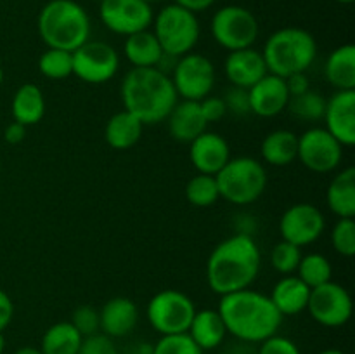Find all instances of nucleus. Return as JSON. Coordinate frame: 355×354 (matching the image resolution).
I'll return each instance as SVG.
<instances>
[{"label":"nucleus","mask_w":355,"mask_h":354,"mask_svg":"<svg viewBox=\"0 0 355 354\" xmlns=\"http://www.w3.org/2000/svg\"><path fill=\"white\" fill-rule=\"evenodd\" d=\"M262 255L250 233H236L211 250L207 262V283L217 295L245 290L259 278Z\"/></svg>","instance_id":"obj_1"},{"label":"nucleus","mask_w":355,"mask_h":354,"mask_svg":"<svg viewBox=\"0 0 355 354\" xmlns=\"http://www.w3.org/2000/svg\"><path fill=\"white\" fill-rule=\"evenodd\" d=\"M217 311L224 319L227 333L245 344L263 342L276 335L283 323V316L269 295L252 288L222 295Z\"/></svg>","instance_id":"obj_2"},{"label":"nucleus","mask_w":355,"mask_h":354,"mask_svg":"<svg viewBox=\"0 0 355 354\" xmlns=\"http://www.w3.org/2000/svg\"><path fill=\"white\" fill-rule=\"evenodd\" d=\"M123 108L144 125H156L166 120L179 96L170 75L158 68H132L120 85Z\"/></svg>","instance_id":"obj_3"},{"label":"nucleus","mask_w":355,"mask_h":354,"mask_svg":"<svg viewBox=\"0 0 355 354\" xmlns=\"http://www.w3.org/2000/svg\"><path fill=\"white\" fill-rule=\"evenodd\" d=\"M38 35L47 49L73 52L90 38V17L75 0H51L37 17Z\"/></svg>","instance_id":"obj_4"},{"label":"nucleus","mask_w":355,"mask_h":354,"mask_svg":"<svg viewBox=\"0 0 355 354\" xmlns=\"http://www.w3.org/2000/svg\"><path fill=\"white\" fill-rule=\"evenodd\" d=\"M318 44L311 31L304 28L288 26L274 31L263 45V61L270 75L286 76L305 73L314 62Z\"/></svg>","instance_id":"obj_5"},{"label":"nucleus","mask_w":355,"mask_h":354,"mask_svg":"<svg viewBox=\"0 0 355 354\" xmlns=\"http://www.w3.org/2000/svg\"><path fill=\"white\" fill-rule=\"evenodd\" d=\"M220 198L232 205H250L259 200L267 187L266 167L252 156L231 158L215 176Z\"/></svg>","instance_id":"obj_6"},{"label":"nucleus","mask_w":355,"mask_h":354,"mask_svg":"<svg viewBox=\"0 0 355 354\" xmlns=\"http://www.w3.org/2000/svg\"><path fill=\"white\" fill-rule=\"evenodd\" d=\"M153 26L162 51L172 58H182L193 52L200 40L201 30L196 14L177 3L163 7L153 19Z\"/></svg>","instance_id":"obj_7"},{"label":"nucleus","mask_w":355,"mask_h":354,"mask_svg":"<svg viewBox=\"0 0 355 354\" xmlns=\"http://www.w3.org/2000/svg\"><path fill=\"white\" fill-rule=\"evenodd\" d=\"M196 312L193 298L175 288H166L153 295L148 302L149 325L159 335L187 333Z\"/></svg>","instance_id":"obj_8"},{"label":"nucleus","mask_w":355,"mask_h":354,"mask_svg":"<svg viewBox=\"0 0 355 354\" xmlns=\"http://www.w3.org/2000/svg\"><path fill=\"white\" fill-rule=\"evenodd\" d=\"M210 31L220 47L232 52L253 47L260 28L252 10L243 6H225L211 17Z\"/></svg>","instance_id":"obj_9"},{"label":"nucleus","mask_w":355,"mask_h":354,"mask_svg":"<svg viewBox=\"0 0 355 354\" xmlns=\"http://www.w3.org/2000/svg\"><path fill=\"white\" fill-rule=\"evenodd\" d=\"M172 83L177 96L186 101L205 99L215 87V66L207 56L189 52L177 59L172 69Z\"/></svg>","instance_id":"obj_10"},{"label":"nucleus","mask_w":355,"mask_h":354,"mask_svg":"<svg viewBox=\"0 0 355 354\" xmlns=\"http://www.w3.org/2000/svg\"><path fill=\"white\" fill-rule=\"evenodd\" d=\"M73 56V75L92 85L106 83L116 75L120 68V56L113 45L103 40H87Z\"/></svg>","instance_id":"obj_11"},{"label":"nucleus","mask_w":355,"mask_h":354,"mask_svg":"<svg viewBox=\"0 0 355 354\" xmlns=\"http://www.w3.org/2000/svg\"><path fill=\"white\" fill-rule=\"evenodd\" d=\"M352 297L349 290L335 281L311 288L307 309L315 323L326 328H340L352 318Z\"/></svg>","instance_id":"obj_12"},{"label":"nucleus","mask_w":355,"mask_h":354,"mask_svg":"<svg viewBox=\"0 0 355 354\" xmlns=\"http://www.w3.org/2000/svg\"><path fill=\"white\" fill-rule=\"evenodd\" d=\"M343 158V146L324 127H312L298 135L297 160L315 174H328L338 169Z\"/></svg>","instance_id":"obj_13"},{"label":"nucleus","mask_w":355,"mask_h":354,"mask_svg":"<svg viewBox=\"0 0 355 354\" xmlns=\"http://www.w3.org/2000/svg\"><path fill=\"white\" fill-rule=\"evenodd\" d=\"M99 17L107 30L128 37L149 30L155 14L146 0H101Z\"/></svg>","instance_id":"obj_14"},{"label":"nucleus","mask_w":355,"mask_h":354,"mask_svg":"<svg viewBox=\"0 0 355 354\" xmlns=\"http://www.w3.org/2000/svg\"><path fill=\"white\" fill-rule=\"evenodd\" d=\"M324 215L312 203L291 205L279 219L281 238L300 248L318 242L324 233Z\"/></svg>","instance_id":"obj_15"},{"label":"nucleus","mask_w":355,"mask_h":354,"mask_svg":"<svg viewBox=\"0 0 355 354\" xmlns=\"http://www.w3.org/2000/svg\"><path fill=\"white\" fill-rule=\"evenodd\" d=\"M326 130L343 146L355 144V90H336L326 99Z\"/></svg>","instance_id":"obj_16"},{"label":"nucleus","mask_w":355,"mask_h":354,"mask_svg":"<svg viewBox=\"0 0 355 354\" xmlns=\"http://www.w3.org/2000/svg\"><path fill=\"white\" fill-rule=\"evenodd\" d=\"M250 110L262 118H274L283 113L290 103V92L284 78L267 73L262 80L248 89Z\"/></svg>","instance_id":"obj_17"},{"label":"nucleus","mask_w":355,"mask_h":354,"mask_svg":"<svg viewBox=\"0 0 355 354\" xmlns=\"http://www.w3.org/2000/svg\"><path fill=\"white\" fill-rule=\"evenodd\" d=\"M189 144V160L198 174L217 176L222 167L231 160L229 142L215 132H203Z\"/></svg>","instance_id":"obj_18"},{"label":"nucleus","mask_w":355,"mask_h":354,"mask_svg":"<svg viewBox=\"0 0 355 354\" xmlns=\"http://www.w3.org/2000/svg\"><path fill=\"white\" fill-rule=\"evenodd\" d=\"M224 71L229 82L241 89H250L269 73L262 52L253 47L229 52L224 62Z\"/></svg>","instance_id":"obj_19"},{"label":"nucleus","mask_w":355,"mask_h":354,"mask_svg":"<svg viewBox=\"0 0 355 354\" xmlns=\"http://www.w3.org/2000/svg\"><path fill=\"white\" fill-rule=\"evenodd\" d=\"M101 332L111 339L127 337L137 326L139 309L128 297H113L99 311Z\"/></svg>","instance_id":"obj_20"},{"label":"nucleus","mask_w":355,"mask_h":354,"mask_svg":"<svg viewBox=\"0 0 355 354\" xmlns=\"http://www.w3.org/2000/svg\"><path fill=\"white\" fill-rule=\"evenodd\" d=\"M168 121V132L175 141L191 142L207 132V120L198 101H177L175 106L166 117Z\"/></svg>","instance_id":"obj_21"},{"label":"nucleus","mask_w":355,"mask_h":354,"mask_svg":"<svg viewBox=\"0 0 355 354\" xmlns=\"http://www.w3.org/2000/svg\"><path fill=\"white\" fill-rule=\"evenodd\" d=\"M309 295L311 288L297 274H286L274 285L269 297L284 318V316H297L304 312L307 309Z\"/></svg>","instance_id":"obj_22"},{"label":"nucleus","mask_w":355,"mask_h":354,"mask_svg":"<svg viewBox=\"0 0 355 354\" xmlns=\"http://www.w3.org/2000/svg\"><path fill=\"white\" fill-rule=\"evenodd\" d=\"M187 335L201 351H211L224 342L227 328L217 309H201L194 312Z\"/></svg>","instance_id":"obj_23"},{"label":"nucleus","mask_w":355,"mask_h":354,"mask_svg":"<svg viewBox=\"0 0 355 354\" xmlns=\"http://www.w3.org/2000/svg\"><path fill=\"white\" fill-rule=\"evenodd\" d=\"M142 132H144V124L127 110H121L106 121L104 139L110 148L127 151L141 141Z\"/></svg>","instance_id":"obj_24"},{"label":"nucleus","mask_w":355,"mask_h":354,"mask_svg":"<svg viewBox=\"0 0 355 354\" xmlns=\"http://www.w3.org/2000/svg\"><path fill=\"white\" fill-rule=\"evenodd\" d=\"M328 207L338 219H354L355 215V169L347 167L329 183L326 191Z\"/></svg>","instance_id":"obj_25"},{"label":"nucleus","mask_w":355,"mask_h":354,"mask_svg":"<svg viewBox=\"0 0 355 354\" xmlns=\"http://www.w3.org/2000/svg\"><path fill=\"white\" fill-rule=\"evenodd\" d=\"M10 113L14 121L24 127L38 124L45 115V97L40 87L37 83H23L14 92Z\"/></svg>","instance_id":"obj_26"},{"label":"nucleus","mask_w":355,"mask_h":354,"mask_svg":"<svg viewBox=\"0 0 355 354\" xmlns=\"http://www.w3.org/2000/svg\"><path fill=\"white\" fill-rule=\"evenodd\" d=\"M123 52L125 58L134 68H156L162 56L165 54L158 38L149 30L137 31V33L125 37Z\"/></svg>","instance_id":"obj_27"},{"label":"nucleus","mask_w":355,"mask_h":354,"mask_svg":"<svg viewBox=\"0 0 355 354\" xmlns=\"http://www.w3.org/2000/svg\"><path fill=\"white\" fill-rule=\"evenodd\" d=\"M298 135L286 128H277L263 137L260 153L263 162L272 167H286L297 160Z\"/></svg>","instance_id":"obj_28"},{"label":"nucleus","mask_w":355,"mask_h":354,"mask_svg":"<svg viewBox=\"0 0 355 354\" xmlns=\"http://www.w3.org/2000/svg\"><path fill=\"white\" fill-rule=\"evenodd\" d=\"M324 75L336 90H355V47L345 44L329 54Z\"/></svg>","instance_id":"obj_29"},{"label":"nucleus","mask_w":355,"mask_h":354,"mask_svg":"<svg viewBox=\"0 0 355 354\" xmlns=\"http://www.w3.org/2000/svg\"><path fill=\"white\" fill-rule=\"evenodd\" d=\"M83 337L69 321H59L45 330L40 342L42 354H76Z\"/></svg>","instance_id":"obj_30"},{"label":"nucleus","mask_w":355,"mask_h":354,"mask_svg":"<svg viewBox=\"0 0 355 354\" xmlns=\"http://www.w3.org/2000/svg\"><path fill=\"white\" fill-rule=\"evenodd\" d=\"M297 276L309 288H315L322 283H328V281H331L333 276L331 262L322 253L318 252L302 255L300 264L297 267Z\"/></svg>","instance_id":"obj_31"},{"label":"nucleus","mask_w":355,"mask_h":354,"mask_svg":"<svg viewBox=\"0 0 355 354\" xmlns=\"http://www.w3.org/2000/svg\"><path fill=\"white\" fill-rule=\"evenodd\" d=\"M186 198L191 205L198 208H207L217 203L220 193H218L215 176L196 174L194 177H191L189 183L186 184Z\"/></svg>","instance_id":"obj_32"},{"label":"nucleus","mask_w":355,"mask_h":354,"mask_svg":"<svg viewBox=\"0 0 355 354\" xmlns=\"http://www.w3.org/2000/svg\"><path fill=\"white\" fill-rule=\"evenodd\" d=\"M288 110L295 118L304 121L322 120L326 110V97L318 90L309 89L300 96L290 97Z\"/></svg>","instance_id":"obj_33"},{"label":"nucleus","mask_w":355,"mask_h":354,"mask_svg":"<svg viewBox=\"0 0 355 354\" xmlns=\"http://www.w3.org/2000/svg\"><path fill=\"white\" fill-rule=\"evenodd\" d=\"M38 69L45 78L64 80L73 75L71 52L61 49H47L38 59Z\"/></svg>","instance_id":"obj_34"},{"label":"nucleus","mask_w":355,"mask_h":354,"mask_svg":"<svg viewBox=\"0 0 355 354\" xmlns=\"http://www.w3.org/2000/svg\"><path fill=\"white\" fill-rule=\"evenodd\" d=\"M302 259V248L300 246L293 245L290 242H284L281 239L279 243L272 246V252H270V264H272L274 269L279 274L286 276V274L297 273V267L300 264Z\"/></svg>","instance_id":"obj_35"},{"label":"nucleus","mask_w":355,"mask_h":354,"mask_svg":"<svg viewBox=\"0 0 355 354\" xmlns=\"http://www.w3.org/2000/svg\"><path fill=\"white\" fill-rule=\"evenodd\" d=\"M151 354H203V351L187 333H175L159 337L158 342L153 346Z\"/></svg>","instance_id":"obj_36"},{"label":"nucleus","mask_w":355,"mask_h":354,"mask_svg":"<svg viewBox=\"0 0 355 354\" xmlns=\"http://www.w3.org/2000/svg\"><path fill=\"white\" fill-rule=\"evenodd\" d=\"M331 243L336 253L342 257H352L355 253V222L354 219H338L333 226Z\"/></svg>","instance_id":"obj_37"},{"label":"nucleus","mask_w":355,"mask_h":354,"mask_svg":"<svg viewBox=\"0 0 355 354\" xmlns=\"http://www.w3.org/2000/svg\"><path fill=\"white\" fill-rule=\"evenodd\" d=\"M71 323L82 337H90L94 333H99L101 321H99V311L92 305H80L73 311Z\"/></svg>","instance_id":"obj_38"},{"label":"nucleus","mask_w":355,"mask_h":354,"mask_svg":"<svg viewBox=\"0 0 355 354\" xmlns=\"http://www.w3.org/2000/svg\"><path fill=\"white\" fill-rule=\"evenodd\" d=\"M222 99H224L227 113L236 115V117H245V115L252 113V110H250L248 89H241V87L232 85L231 89L222 96Z\"/></svg>","instance_id":"obj_39"},{"label":"nucleus","mask_w":355,"mask_h":354,"mask_svg":"<svg viewBox=\"0 0 355 354\" xmlns=\"http://www.w3.org/2000/svg\"><path fill=\"white\" fill-rule=\"evenodd\" d=\"M76 354H118L113 339L104 333H94L90 337H83L82 346Z\"/></svg>","instance_id":"obj_40"},{"label":"nucleus","mask_w":355,"mask_h":354,"mask_svg":"<svg viewBox=\"0 0 355 354\" xmlns=\"http://www.w3.org/2000/svg\"><path fill=\"white\" fill-rule=\"evenodd\" d=\"M257 354H302L297 344L283 335H272L260 342Z\"/></svg>","instance_id":"obj_41"},{"label":"nucleus","mask_w":355,"mask_h":354,"mask_svg":"<svg viewBox=\"0 0 355 354\" xmlns=\"http://www.w3.org/2000/svg\"><path fill=\"white\" fill-rule=\"evenodd\" d=\"M201 113H203L207 124H214V121L222 120V118L227 115V110H225V103L222 97L218 96H207L205 99L200 101Z\"/></svg>","instance_id":"obj_42"},{"label":"nucleus","mask_w":355,"mask_h":354,"mask_svg":"<svg viewBox=\"0 0 355 354\" xmlns=\"http://www.w3.org/2000/svg\"><path fill=\"white\" fill-rule=\"evenodd\" d=\"M284 83H286L290 97L300 96V94L307 92V90L311 89V82H309V76L305 75V73H293V75L284 78Z\"/></svg>","instance_id":"obj_43"},{"label":"nucleus","mask_w":355,"mask_h":354,"mask_svg":"<svg viewBox=\"0 0 355 354\" xmlns=\"http://www.w3.org/2000/svg\"><path fill=\"white\" fill-rule=\"evenodd\" d=\"M14 318V302L6 290L0 288V332L12 323Z\"/></svg>","instance_id":"obj_44"},{"label":"nucleus","mask_w":355,"mask_h":354,"mask_svg":"<svg viewBox=\"0 0 355 354\" xmlns=\"http://www.w3.org/2000/svg\"><path fill=\"white\" fill-rule=\"evenodd\" d=\"M24 137H26V127L17 124V121L9 124L6 127V130H3V139L9 144H19V142L24 141Z\"/></svg>","instance_id":"obj_45"},{"label":"nucleus","mask_w":355,"mask_h":354,"mask_svg":"<svg viewBox=\"0 0 355 354\" xmlns=\"http://www.w3.org/2000/svg\"><path fill=\"white\" fill-rule=\"evenodd\" d=\"M217 0H175L177 6L184 7V9L191 10V12L198 14V12H203V10L210 9Z\"/></svg>","instance_id":"obj_46"},{"label":"nucleus","mask_w":355,"mask_h":354,"mask_svg":"<svg viewBox=\"0 0 355 354\" xmlns=\"http://www.w3.org/2000/svg\"><path fill=\"white\" fill-rule=\"evenodd\" d=\"M14 354H42L40 347H33V346H23L16 351Z\"/></svg>","instance_id":"obj_47"},{"label":"nucleus","mask_w":355,"mask_h":354,"mask_svg":"<svg viewBox=\"0 0 355 354\" xmlns=\"http://www.w3.org/2000/svg\"><path fill=\"white\" fill-rule=\"evenodd\" d=\"M318 354H345V353H343V351H340V349H324V351H321V353H318Z\"/></svg>","instance_id":"obj_48"},{"label":"nucleus","mask_w":355,"mask_h":354,"mask_svg":"<svg viewBox=\"0 0 355 354\" xmlns=\"http://www.w3.org/2000/svg\"><path fill=\"white\" fill-rule=\"evenodd\" d=\"M3 351H6V337L0 332V354H3Z\"/></svg>","instance_id":"obj_49"},{"label":"nucleus","mask_w":355,"mask_h":354,"mask_svg":"<svg viewBox=\"0 0 355 354\" xmlns=\"http://www.w3.org/2000/svg\"><path fill=\"white\" fill-rule=\"evenodd\" d=\"M336 2H338V3H352L354 0H336Z\"/></svg>","instance_id":"obj_50"},{"label":"nucleus","mask_w":355,"mask_h":354,"mask_svg":"<svg viewBox=\"0 0 355 354\" xmlns=\"http://www.w3.org/2000/svg\"><path fill=\"white\" fill-rule=\"evenodd\" d=\"M3 82V69H2V66H0V83Z\"/></svg>","instance_id":"obj_51"},{"label":"nucleus","mask_w":355,"mask_h":354,"mask_svg":"<svg viewBox=\"0 0 355 354\" xmlns=\"http://www.w3.org/2000/svg\"><path fill=\"white\" fill-rule=\"evenodd\" d=\"M146 2H149V3H151V2H158V0H146Z\"/></svg>","instance_id":"obj_52"},{"label":"nucleus","mask_w":355,"mask_h":354,"mask_svg":"<svg viewBox=\"0 0 355 354\" xmlns=\"http://www.w3.org/2000/svg\"><path fill=\"white\" fill-rule=\"evenodd\" d=\"M0 170H2V163H0Z\"/></svg>","instance_id":"obj_53"},{"label":"nucleus","mask_w":355,"mask_h":354,"mask_svg":"<svg viewBox=\"0 0 355 354\" xmlns=\"http://www.w3.org/2000/svg\"><path fill=\"white\" fill-rule=\"evenodd\" d=\"M99 2H101V0H99Z\"/></svg>","instance_id":"obj_54"}]
</instances>
